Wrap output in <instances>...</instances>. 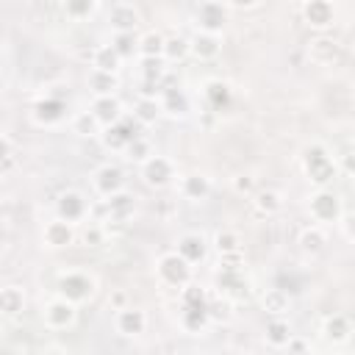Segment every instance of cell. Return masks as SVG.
<instances>
[{
  "label": "cell",
  "instance_id": "28",
  "mask_svg": "<svg viewBox=\"0 0 355 355\" xmlns=\"http://www.w3.org/2000/svg\"><path fill=\"white\" fill-rule=\"evenodd\" d=\"M291 336H294V333H291V324H288L283 316H272V319L266 322L263 338H266V344H269V347L283 349V347L288 344V338H291Z\"/></svg>",
  "mask_w": 355,
  "mask_h": 355
},
{
  "label": "cell",
  "instance_id": "5",
  "mask_svg": "<svg viewBox=\"0 0 355 355\" xmlns=\"http://www.w3.org/2000/svg\"><path fill=\"white\" fill-rule=\"evenodd\" d=\"M136 136H141V133H139L136 119L122 114V119H119V122H114V125L103 128L100 141H103V147H105V150H111V153H125V147H128Z\"/></svg>",
  "mask_w": 355,
  "mask_h": 355
},
{
  "label": "cell",
  "instance_id": "35",
  "mask_svg": "<svg viewBox=\"0 0 355 355\" xmlns=\"http://www.w3.org/2000/svg\"><path fill=\"white\" fill-rule=\"evenodd\" d=\"M208 313L205 308H180V327L186 333H205L208 327Z\"/></svg>",
  "mask_w": 355,
  "mask_h": 355
},
{
  "label": "cell",
  "instance_id": "24",
  "mask_svg": "<svg viewBox=\"0 0 355 355\" xmlns=\"http://www.w3.org/2000/svg\"><path fill=\"white\" fill-rule=\"evenodd\" d=\"M216 286L227 300H241L250 294V280L244 277V272H216Z\"/></svg>",
  "mask_w": 355,
  "mask_h": 355
},
{
  "label": "cell",
  "instance_id": "51",
  "mask_svg": "<svg viewBox=\"0 0 355 355\" xmlns=\"http://www.w3.org/2000/svg\"><path fill=\"white\" fill-rule=\"evenodd\" d=\"M108 305H111L114 311L128 308V294H125V291H114V294H111V300H108Z\"/></svg>",
  "mask_w": 355,
  "mask_h": 355
},
{
  "label": "cell",
  "instance_id": "43",
  "mask_svg": "<svg viewBox=\"0 0 355 355\" xmlns=\"http://www.w3.org/2000/svg\"><path fill=\"white\" fill-rule=\"evenodd\" d=\"M164 75H166V61L164 58H141V80L164 86Z\"/></svg>",
  "mask_w": 355,
  "mask_h": 355
},
{
  "label": "cell",
  "instance_id": "2",
  "mask_svg": "<svg viewBox=\"0 0 355 355\" xmlns=\"http://www.w3.org/2000/svg\"><path fill=\"white\" fill-rule=\"evenodd\" d=\"M94 288H97V283L89 272H64L58 277V297H64L72 305L89 302L94 297Z\"/></svg>",
  "mask_w": 355,
  "mask_h": 355
},
{
  "label": "cell",
  "instance_id": "10",
  "mask_svg": "<svg viewBox=\"0 0 355 355\" xmlns=\"http://www.w3.org/2000/svg\"><path fill=\"white\" fill-rule=\"evenodd\" d=\"M92 186H94V191L105 200V197H111V194H116V191L125 189V175H122V169H119L116 164H103V166L94 169Z\"/></svg>",
  "mask_w": 355,
  "mask_h": 355
},
{
  "label": "cell",
  "instance_id": "38",
  "mask_svg": "<svg viewBox=\"0 0 355 355\" xmlns=\"http://www.w3.org/2000/svg\"><path fill=\"white\" fill-rule=\"evenodd\" d=\"M186 55H189V39L186 36H180V33L164 36V53H161L164 61H183Z\"/></svg>",
  "mask_w": 355,
  "mask_h": 355
},
{
  "label": "cell",
  "instance_id": "36",
  "mask_svg": "<svg viewBox=\"0 0 355 355\" xmlns=\"http://www.w3.org/2000/svg\"><path fill=\"white\" fill-rule=\"evenodd\" d=\"M72 133H78L80 139H94V136L103 133V128H100V122L94 119L92 111H80V114L72 116Z\"/></svg>",
  "mask_w": 355,
  "mask_h": 355
},
{
  "label": "cell",
  "instance_id": "45",
  "mask_svg": "<svg viewBox=\"0 0 355 355\" xmlns=\"http://www.w3.org/2000/svg\"><path fill=\"white\" fill-rule=\"evenodd\" d=\"M105 230H103V225H97V222H92V225H86L83 227V233H80V241H83V247H103L105 244Z\"/></svg>",
  "mask_w": 355,
  "mask_h": 355
},
{
  "label": "cell",
  "instance_id": "33",
  "mask_svg": "<svg viewBox=\"0 0 355 355\" xmlns=\"http://www.w3.org/2000/svg\"><path fill=\"white\" fill-rule=\"evenodd\" d=\"M89 89L94 92V97L116 94V89H119V78L111 75V72H97V69H92V72H89Z\"/></svg>",
  "mask_w": 355,
  "mask_h": 355
},
{
  "label": "cell",
  "instance_id": "6",
  "mask_svg": "<svg viewBox=\"0 0 355 355\" xmlns=\"http://www.w3.org/2000/svg\"><path fill=\"white\" fill-rule=\"evenodd\" d=\"M55 216L64 219V222H69V225L83 222V219L89 216V200H86V194L78 191V189L61 191V194L55 197Z\"/></svg>",
  "mask_w": 355,
  "mask_h": 355
},
{
  "label": "cell",
  "instance_id": "14",
  "mask_svg": "<svg viewBox=\"0 0 355 355\" xmlns=\"http://www.w3.org/2000/svg\"><path fill=\"white\" fill-rule=\"evenodd\" d=\"M103 208H105V222L114 219V222H130L133 214H136V197L130 191H116L111 197L103 200Z\"/></svg>",
  "mask_w": 355,
  "mask_h": 355
},
{
  "label": "cell",
  "instance_id": "34",
  "mask_svg": "<svg viewBox=\"0 0 355 355\" xmlns=\"http://www.w3.org/2000/svg\"><path fill=\"white\" fill-rule=\"evenodd\" d=\"M205 313H208V322H219V324H227L233 319V302L227 297H208L205 302Z\"/></svg>",
  "mask_w": 355,
  "mask_h": 355
},
{
  "label": "cell",
  "instance_id": "19",
  "mask_svg": "<svg viewBox=\"0 0 355 355\" xmlns=\"http://www.w3.org/2000/svg\"><path fill=\"white\" fill-rule=\"evenodd\" d=\"M64 114H67V103L61 97H53V94H47L44 100H39L33 105V122L36 125H44V128L58 125L64 119Z\"/></svg>",
  "mask_w": 355,
  "mask_h": 355
},
{
  "label": "cell",
  "instance_id": "3",
  "mask_svg": "<svg viewBox=\"0 0 355 355\" xmlns=\"http://www.w3.org/2000/svg\"><path fill=\"white\" fill-rule=\"evenodd\" d=\"M308 214H311V219L319 222V225L338 222V216L344 214L341 197H338L333 189H316V191L308 197Z\"/></svg>",
  "mask_w": 355,
  "mask_h": 355
},
{
  "label": "cell",
  "instance_id": "9",
  "mask_svg": "<svg viewBox=\"0 0 355 355\" xmlns=\"http://www.w3.org/2000/svg\"><path fill=\"white\" fill-rule=\"evenodd\" d=\"M42 319H44V324H47L50 330H67V327H72V324L78 322V305L67 302L64 297H53V300L44 305Z\"/></svg>",
  "mask_w": 355,
  "mask_h": 355
},
{
  "label": "cell",
  "instance_id": "29",
  "mask_svg": "<svg viewBox=\"0 0 355 355\" xmlns=\"http://www.w3.org/2000/svg\"><path fill=\"white\" fill-rule=\"evenodd\" d=\"M261 308L269 316H286L291 311V297L283 288H266L263 297H261Z\"/></svg>",
  "mask_w": 355,
  "mask_h": 355
},
{
  "label": "cell",
  "instance_id": "26",
  "mask_svg": "<svg viewBox=\"0 0 355 355\" xmlns=\"http://www.w3.org/2000/svg\"><path fill=\"white\" fill-rule=\"evenodd\" d=\"M89 58H92V69H97V72H111V75H116V69L122 67V58L116 55V50H114L111 44H97V47L89 53Z\"/></svg>",
  "mask_w": 355,
  "mask_h": 355
},
{
  "label": "cell",
  "instance_id": "32",
  "mask_svg": "<svg viewBox=\"0 0 355 355\" xmlns=\"http://www.w3.org/2000/svg\"><path fill=\"white\" fill-rule=\"evenodd\" d=\"M61 11H64L67 19L83 22V19H89V17H94V14L100 11V3H97V0H67V3L61 6Z\"/></svg>",
  "mask_w": 355,
  "mask_h": 355
},
{
  "label": "cell",
  "instance_id": "42",
  "mask_svg": "<svg viewBox=\"0 0 355 355\" xmlns=\"http://www.w3.org/2000/svg\"><path fill=\"white\" fill-rule=\"evenodd\" d=\"M214 247L219 255H230V252H241V236L236 230H216L214 236Z\"/></svg>",
  "mask_w": 355,
  "mask_h": 355
},
{
  "label": "cell",
  "instance_id": "30",
  "mask_svg": "<svg viewBox=\"0 0 355 355\" xmlns=\"http://www.w3.org/2000/svg\"><path fill=\"white\" fill-rule=\"evenodd\" d=\"M161 103L158 97H139L136 105H133V119L136 125H155L161 119Z\"/></svg>",
  "mask_w": 355,
  "mask_h": 355
},
{
  "label": "cell",
  "instance_id": "54",
  "mask_svg": "<svg viewBox=\"0 0 355 355\" xmlns=\"http://www.w3.org/2000/svg\"><path fill=\"white\" fill-rule=\"evenodd\" d=\"M0 197H3V183H0Z\"/></svg>",
  "mask_w": 355,
  "mask_h": 355
},
{
  "label": "cell",
  "instance_id": "46",
  "mask_svg": "<svg viewBox=\"0 0 355 355\" xmlns=\"http://www.w3.org/2000/svg\"><path fill=\"white\" fill-rule=\"evenodd\" d=\"M219 272H244V255L241 252L219 255Z\"/></svg>",
  "mask_w": 355,
  "mask_h": 355
},
{
  "label": "cell",
  "instance_id": "22",
  "mask_svg": "<svg viewBox=\"0 0 355 355\" xmlns=\"http://www.w3.org/2000/svg\"><path fill=\"white\" fill-rule=\"evenodd\" d=\"M322 336H324V341H330V344H347L349 336H352V322H349V316H347V313H330V316H324V322H322Z\"/></svg>",
  "mask_w": 355,
  "mask_h": 355
},
{
  "label": "cell",
  "instance_id": "41",
  "mask_svg": "<svg viewBox=\"0 0 355 355\" xmlns=\"http://www.w3.org/2000/svg\"><path fill=\"white\" fill-rule=\"evenodd\" d=\"M208 302V291L197 283H186L180 288V308H205Z\"/></svg>",
  "mask_w": 355,
  "mask_h": 355
},
{
  "label": "cell",
  "instance_id": "11",
  "mask_svg": "<svg viewBox=\"0 0 355 355\" xmlns=\"http://www.w3.org/2000/svg\"><path fill=\"white\" fill-rule=\"evenodd\" d=\"M108 22L114 28V33H136V28L141 25V11L133 3H114L108 8Z\"/></svg>",
  "mask_w": 355,
  "mask_h": 355
},
{
  "label": "cell",
  "instance_id": "53",
  "mask_svg": "<svg viewBox=\"0 0 355 355\" xmlns=\"http://www.w3.org/2000/svg\"><path fill=\"white\" fill-rule=\"evenodd\" d=\"M239 355H258V352H250V349H247V352H239Z\"/></svg>",
  "mask_w": 355,
  "mask_h": 355
},
{
  "label": "cell",
  "instance_id": "48",
  "mask_svg": "<svg viewBox=\"0 0 355 355\" xmlns=\"http://www.w3.org/2000/svg\"><path fill=\"white\" fill-rule=\"evenodd\" d=\"M283 349H286V355H311V347H308V341L302 336H291Z\"/></svg>",
  "mask_w": 355,
  "mask_h": 355
},
{
  "label": "cell",
  "instance_id": "16",
  "mask_svg": "<svg viewBox=\"0 0 355 355\" xmlns=\"http://www.w3.org/2000/svg\"><path fill=\"white\" fill-rule=\"evenodd\" d=\"M75 225H69V222H64V219H50L47 225H44V230H42V241H44V247H50V250H64V247H69L72 241H75Z\"/></svg>",
  "mask_w": 355,
  "mask_h": 355
},
{
  "label": "cell",
  "instance_id": "25",
  "mask_svg": "<svg viewBox=\"0 0 355 355\" xmlns=\"http://www.w3.org/2000/svg\"><path fill=\"white\" fill-rule=\"evenodd\" d=\"M25 311V291L19 286H3L0 288V316L14 319Z\"/></svg>",
  "mask_w": 355,
  "mask_h": 355
},
{
  "label": "cell",
  "instance_id": "17",
  "mask_svg": "<svg viewBox=\"0 0 355 355\" xmlns=\"http://www.w3.org/2000/svg\"><path fill=\"white\" fill-rule=\"evenodd\" d=\"M158 103H161V111H164L166 116H172V119H183V116H189V111H191L189 94H186L183 89H178V86H164Z\"/></svg>",
  "mask_w": 355,
  "mask_h": 355
},
{
  "label": "cell",
  "instance_id": "23",
  "mask_svg": "<svg viewBox=\"0 0 355 355\" xmlns=\"http://www.w3.org/2000/svg\"><path fill=\"white\" fill-rule=\"evenodd\" d=\"M180 194H183V200H191V202L208 200V194H211V180H208V175H202V172H189V175H183V178H180Z\"/></svg>",
  "mask_w": 355,
  "mask_h": 355
},
{
  "label": "cell",
  "instance_id": "37",
  "mask_svg": "<svg viewBox=\"0 0 355 355\" xmlns=\"http://www.w3.org/2000/svg\"><path fill=\"white\" fill-rule=\"evenodd\" d=\"M164 53V33L147 31L139 36V58H161Z\"/></svg>",
  "mask_w": 355,
  "mask_h": 355
},
{
  "label": "cell",
  "instance_id": "27",
  "mask_svg": "<svg viewBox=\"0 0 355 355\" xmlns=\"http://www.w3.org/2000/svg\"><path fill=\"white\" fill-rule=\"evenodd\" d=\"M297 244H300V250H302L305 255H319V252L327 247V236H324V230H322L319 225H308V227L300 230Z\"/></svg>",
  "mask_w": 355,
  "mask_h": 355
},
{
  "label": "cell",
  "instance_id": "31",
  "mask_svg": "<svg viewBox=\"0 0 355 355\" xmlns=\"http://www.w3.org/2000/svg\"><path fill=\"white\" fill-rule=\"evenodd\" d=\"M252 205H255L258 214L272 216V214H277L283 208V197H280L277 189H261V191L252 194Z\"/></svg>",
  "mask_w": 355,
  "mask_h": 355
},
{
  "label": "cell",
  "instance_id": "49",
  "mask_svg": "<svg viewBox=\"0 0 355 355\" xmlns=\"http://www.w3.org/2000/svg\"><path fill=\"white\" fill-rule=\"evenodd\" d=\"M11 161H14V144L8 136L0 133V166H8Z\"/></svg>",
  "mask_w": 355,
  "mask_h": 355
},
{
  "label": "cell",
  "instance_id": "20",
  "mask_svg": "<svg viewBox=\"0 0 355 355\" xmlns=\"http://www.w3.org/2000/svg\"><path fill=\"white\" fill-rule=\"evenodd\" d=\"M189 266H194V263H200L202 258H205V252H208V244H205V239H202V233H194V230H189V233H183L180 239H178V250H175Z\"/></svg>",
  "mask_w": 355,
  "mask_h": 355
},
{
  "label": "cell",
  "instance_id": "47",
  "mask_svg": "<svg viewBox=\"0 0 355 355\" xmlns=\"http://www.w3.org/2000/svg\"><path fill=\"white\" fill-rule=\"evenodd\" d=\"M252 189H255V178L250 172H241V175L233 178V191L236 194H252Z\"/></svg>",
  "mask_w": 355,
  "mask_h": 355
},
{
  "label": "cell",
  "instance_id": "21",
  "mask_svg": "<svg viewBox=\"0 0 355 355\" xmlns=\"http://www.w3.org/2000/svg\"><path fill=\"white\" fill-rule=\"evenodd\" d=\"M89 111L94 114V119L100 122V128H108V125H114V122H119V119H122V103H119V97H116V94L94 97Z\"/></svg>",
  "mask_w": 355,
  "mask_h": 355
},
{
  "label": "cell",
  "instance_id": "4",
  "mask_svg": "<svg viewBox=\"0 0 355 355\" xmlns=\"http://www.w3.org/2000/svg\"><path fill=\"white\" fill-rule=\"evenodd\" d=\"M155 272L161 277V283L172 286V288H183L186 283H191V266L172 250V252H164L158 261H155Z\"/></svg>",
  "mask_w": 355,
  "mask_h": 355
},
{
  "label": "cell",
  "instance_id": "1",
  "mask_svg": "<svg viewBox=\"0 0 355 355\" xmlns=\"http://www.w3.org/2000/svg\"><path fill=\"white\" fill-rule=\"evenodd\" d=\"M302 169L308 175V180L316 186V189H330V183L338 178V164L336 158L330 155V150L319 141L308 144L302 150Z\"/></svg>",
  "mask_w": 355,
  "mask_h": 355
},
{
  "label": "cell",
  "instance_id": "52",
  "mask_svg": "<svg viewBox=\"0 0 355 355\" xmlns=\"http://www.w3.org/2000/svg\"><path fill=\"white\" fill-rule=\"evenodd\" d=\"M39 355H67V349H64V347H58V344H50V347H44Z\"/></svg>",
  "mask_w": 355,
  "mask_h": 355
},
{
  "label": "cell",
  "instance_id": "18",
  "mask_svg": "<svg viewBox=\"0 0 355 355\" xmlns=\"http://www.w3.org/2000/svg\"><path fill=\"white\" fill-rule=\"evenodd\" d=\"M219 53H222V36L202 33V31H194L191 33V39H189V55H194L197 61H214Z\"/></svg>",
  "mask_w": 355,
  "mask_h": 355
},
{
  "label": "cell",
  "instance_id": "13",
  "mask_svg": "<svg viewBox=\"0 0 355 355\" xmlns=\"http://www.w3.org/2000/svg\"><path fill=\"white\" fill-rule=\"evenodd\" d=\"M302 19L313 31H327L336 19V6L330 0H308L302 6Z\"/></svg>",
  "mask_w": 355,
  "mask_h": 355
},
{
  "label": "cell",
  "instance_id": "7",
  "mask_svg": "<svg viewBox=\"0 0 355 355\" xmlns=\"http://www.w3.org/2000/svg\"><path fill=\"white\" fill-rule=\"evenodd\" d=\"M227 6L225 3H216V0H205L197 6L194 11V19H197V31L202 33H214V36H222L225 31V22H227Z\"/></svg>",
  "mask_w": 355,
  "mask_h": 355
},
{
  "label": "cell",
  "instance_id": "8",
  "mask_svg": "<svg viewBox=\"0 0 355 355\" xmlns=\"http://www.w3.org/2000/svg\"><path fill=\"white\" fill-rule=\"evenodd\" d=\"M141 166V180L150 186V189H164V186H169L172 183V178H175V164L166 158V155H150L144 164H139Z\"/></svg>",
  "mask_w": 355,
  "mask_h": 355
},
{
  "label": "cell",
  "instance_id": "15",
  "mask_svg": "<svg viewBox=\"0 0 355 355\" xmlns=\"http://www.w3.org/2000/svg\"><path fill=\"white\" fill-rule=\"evenodd\" d=\"M114 327H116L119 336H128V338L141 336L147 330V313L141 308H133V305L119 308L116 316H114Z\"/></svg>",
  "mask_w": 355,
  "mask_h": 355
},
{
  "label": "cell",
  "instance_id": "39",
  "mask_svg": "<svg viewBox=\"0 0 355 355\" xmlns=\"http://www.w3.org/2000/svg\"><path fill=\"white\" fill-rule=\"evenodd\" d=\"M108 44L116 50V55H119L122 61L139 55V36H136V33H114Z\"/></svg>",
  "mask_w": 355,
  "mask_h": 355
},
{
  "label": "cell",
  "instance_id": "44",
  "mask_svg": "<svg viewBox=\"0 0 355 355\" xmlns=\"http://www.w3.org/2000/svg\"><path fill=\"white\" fill-rule=\"evenodd\" d=\"M153 155V144L144 139V136H136L128 147H125V158L128 161H136V164H144L147 158Z\"/></svg>",
  "mask_w": 355,
  "mask_h": 355
},
{
  "label": "cell",
  "instance_id": "40",
  "mask_svg": "<svg viewBox=\"0 0 355 355\" xmlns=\"http://www.w3.org/2000/svg\"><path fill=\"white\" fill-rule=\"evenodd\" d=\"M205 100H208V105H211L214 111H222V108L230 103V86H227L225 80H211V83L205 86Z\"/></svg>",
  "mask_w": 355,
  "mask_h": 355
},
{
  "label": "cell",
  "instance_id": "12",
  "mask_svg": "<svg viewBox=\"0 0 355 355\" xmlns=\"http://www.w3.org/2000/svg\"><path fill=\"white\" fill-rule=\"evenodd\" d=\"M341 55H344L341 44L330 36H316V39L308 42V58L319 67H333V64L341 61Z\"/></svg>",
  "mask_w": 355,
  "mask_h": 355
},
{
  "label": "cell",
  "instance_id": "50",
  "mask_svg": "<svg viewBox=\"0 0 355 355\" xmlns=\"http://www.w3.org/2000/svg\"><path fill=\"white\" fill-rule=\"evenodd\" d=\"M338 225H341L344 239H347V241H352V216H349V214H341V216H338Z\"/></svg>",
  "mask_w": 355,
  "mask_h": 355
}]
</instances>
